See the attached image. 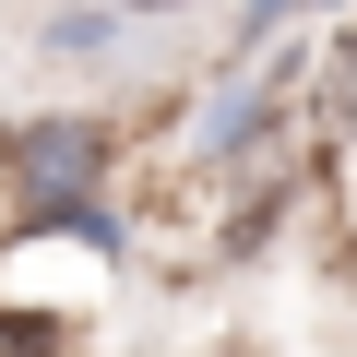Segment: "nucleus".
Returning <instances> with one entry per match:
<instances>
[{"mask_svg":"<svg viewBox=\"0 0 357 357\" xmlns=\"http://www.w3.org/2000/svg\"><path fill=\"white\" fill-rule=\"evenodd\" d=\"M96 155H107L96 131H36V143H24V178H36V215H60V203L84 215V191H96Z\"/></svg>","mask_w":357,"mask_h":357,"instance_id":"nucleus-1","label":"nucleus"},{"mask_svg":"<svg viewBox=\"0 0 357 357\" xmlns=\"http://www.w3.org/2000/svg\"><path fill=\"white\" fill-rule=\"evenodd\" d=\"M262 13H286V0H250V24H262Z\"/></svg>","mask_w":357,"mask_h":357,"instance_id":"nucleus-2","label":"nucleus"}]
</instances>
